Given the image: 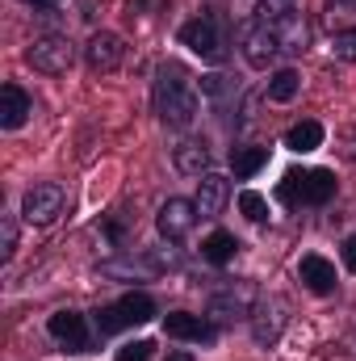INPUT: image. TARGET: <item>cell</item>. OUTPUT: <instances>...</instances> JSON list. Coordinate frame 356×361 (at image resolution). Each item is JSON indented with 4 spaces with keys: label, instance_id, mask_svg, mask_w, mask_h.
Returning <instances> with one entry per match:
<instances>
[{
    "label": "cell",
    "instance_id": "cell-26",
    "mask_svg": "<svg viewBox=\"0 0 356 361\" xmlns=\"http://www.w3.org/2000/svg\"><path fill=\"white\" fill-rule=\"evenodd\" d=\"M293 8H298V0H256V17L260 21H276V17H285Z\"/></svg>",
    "mask_w": 356,
    "mask_h": 361
},
{
    "label": "cell",
    "instance_id": "cell-18",
    "mask_svg": "<svg viewBox=\"0 0 356 361\" xmlns=\"http://www.w3.org/2000/svg\"><path fill=\"white\" fill-rule=\"evenodd\" d=\"M172 164H177V173H184V177H205V173H214L210 169L214 164V152H210L205 139H180L177 147H172Z\"/></svg>",
    "mask_w": 356,
    "mask_h": 361
},
{
    "label": "cell",
    "instance_id": "cell-11",
    "mask_svg": "<svg viewBox=\"0 0 356 361\" xmlns=\"http://www.w3.org/2000/svg\"><path fill=\"white\" fill-rule=\"evenodd\" d=\"M84 63H89V72H96V76L117 72L126 63V38L113 34V30H96L89 38V47H84Z\"/></svg>",
    "mask_w": 356,
    "mask_h": 361
},
{
    "label": "cell",
    "instance_id": "cell-25",
    "mask_svg": "<svg viewBox=\"0 0 356 361\" xmlns=\"http://www.w3.org/2000/svg\"><path fill=\"white\" fill-rule=\"evenodd\" d=\"M0 257L4 261L17 257V219L13 214H0Z\"/></svg>",
    "mask_w": 356,
    "mask_h": 361
},
{
    "label": "cell",
    "instance_id": "cell-13",
    "mask_svg": "<svg viewBox=\"0 0 356 361\" xmlns=\"http://www.w3.org/2000/svg\"><path fill=\"white\" fill-rule=\"evenodd\" d=\"M164 332L172 341H193V345H214L218 341V324L210 315H193V311H172L164 315Z\"/></svg>",
    "mask_w": 356,
    "mask_h": 361
},
{
    "label": "cell",
    "instance_id": "cell-32",
    "mask_svg": "<svg viewBox=\"0 0 356 361\" xmlns=\"http://www.w3.org/2000/svg\"><path fill=\"white\" fill-rule=\"evenodd\" d=\"M25 4H34V8H55L59 0H25Z\"/></svg>",
    "mask_w": 356,
    "mask_h": 361
},
{
    "label": "cell",
    "instance_id": "cell-2",
    "mask_svg": "<svg viewBox=\"0 0 356 361\" xmlns=\"http://www.w3.org/2000/svg\"><path fill=\"white\" fill-rule=\"evenodd\" d=\"M180 47H189L201 63L222 68L231 59V21L222 17V8H201L197 17H189L180 25Z\"/></svg>",
    "mask_w": 356,
    "mask_h": 361
},
{
    "label": "cell",
    "instance_id": "cell-20",
    "mask_svg": "<svg viewBox=\"0 0 356 361\" xmlns=\"http://www.w3.org/2000/svg\"><path fill=\"white\" fill-rule=\"evenodd\" d=\"M243 244L231 235V231H210L205 240H201V261H210V265H227V261H235V252H239Z\"/></svg>",
    "mask_w": 356,
    "mask_h": 361
},
{
    "label": "cell",
    "instance_id": "cell-16",
    "mask_svg": "<svg viewBox=\"0 0 356 361\" xmlns=\"http://www.w3.org/2000/svg\"><path fill=\"white\" fill-rule=\"evenodd\" d=\"M298 277H302V286L310 290V294H319V298H327V294H336V265L327 261V257H319V252H306L302 261H298Z\"/></svg>",
    "mask_w": 356,
    "mask_h": 361
},
{
    "label": "cell",
    "instance_id": "cell-1",
    "mask_svg": "<svg viewBox=\"0 0 356 361\" xmlns=\"http://www.w3.org/2000/svg\"><path fill=\"white\" fill-rule=\"evenodd\" d=\"M151 105H155V118L168 126V130H189L201 114V97L193 76L180 68V63H160L155 68V85H151Z\"/></svg>",
    "mask_w": 356,
    "mask_h": 361
},
{
    "label": "cell",
    "instance_id": "cell-6",
    "mask_svg": "<svg viewBox=\"0 0 356 361\" xmlns=\"http://www.w3.org/2000/svg\"><path fill=\"white\" fill-rule=\"evenodd\" d=\"M25 63L42 76H68L76 63V42L68 34H38L25 51Z\"/></svg>",
    "mask_w": 356,
    "mask_h": 361
},
{
    "label": "cell",
    "instance_id": "cell-4",
    "mask_svg": "<svg viewBox=\"0 0 356 361\" xmlns=\"http://www.w3.org/2000/svg\"><path fill=\"white\" fill-rule=\"evenodd\" d=\"M256 302H260V286L252 277H222L205 298V315L222 328V324H235V319H252Z\"/></svg>",
    "mask_w": 356,
    "mask_h": 361
},
{
    "label": "cell",
    "instance_id": "cell-28",
    "mask_svg": "<svg viewBox=\"0 0 356 361\" xmlns=\"http://www.w3.org/2000/svg\"><path fill=\"white\" fill-rule=\"evenodd\" d=\"M340 261H344V269L356 273V231L344 235V244H340Z\"/></svg>",
    "mask_w": 356,
    "mask_h": 361
},
{
    "label": "cell",
    "instance_id": "cell-8",
    "mask_svg": "<svg viewBox=\"0 0 356 361\" xmlns=\"http://www.w3.org/2000/svg\"><path fill=\"white\" fill-rule=\"evenodd\" d=\"M46 332H51V341L63 345L68 353H92V345H96V328L89 324V315H84V311H72V307L55 311V315L46 319Z\"/></svg>",
    "mask_w": 356,
    "mask_h": 361
},
{
    "label": "cell",
    "instance_id": "cell-5",
    "mask_svg": "<svg viewBox=\"0 0 356 361\" xmlns=\"http://www.w3.org/2000/svg\"><path fill=\"white\" fill-rule=\"evenodd\" d=\"M336 189H340V180L331 169H289L276 185V197L298 210V206H327L336 197Z\"/></svg>",
    "mask_w": 356,
    "mask_h": 361
},
{
    "label": "cell",
    "instance_id": "cell-22",
    "mask_svg": "<svg viewBox=\"0 0 356 361\" xmlns=\"http://www.w3.org/2000/svg\"><path fill=\"white\" fill-rule=\"evenodd\" d=\"M298 89H302V76H298L293 68H276V72L268 76V85H265V97L276 101V105H285V101L298 97Z\"/></svg>",
    "mask_w": 356,
    "mask_h": 361
},
{
    "label": "cell",
    "instance_id": "cell-3",
    "mask_svg": "<svg viewBox=\"0 0 356 361\" xmlns=\"http://www.w3.org/2000/svg\"><path fill=\"white\" fill-rule=\"evenodd\" d=\"M155 315H160L155 298H151L147 290H130V294H122V298L96 307V311H92V328H96V336H117V332H126V328L151 324Z\"/></svg>",
    "mask_w": 356,
    "mask_h": 361
},
{
    "label": "cell",
    "instance_id": "cell-14",
    "mask_svg": "<svg viewBox=\"0 0 356 361\" xmlns=\"http://www.w3.org/2000/svg\"><path fill=\"white\" fill-rule=\"evenodd\" d=\"M268 25H272V38L281 47V55H302L310 47V21L298 8L285 13V17H276V21H268Z\"/></svg>",
    "mask_w": 356,
    "mask_h": 361
},
{
    "label": "cell",
    "instance_id": "cell-9",
    "mask_svg": "<svg viewBox=\"0 0 356 361\" xmlns=\"http://www.w3.org/2000/svg\"><path fill=\"white\" fill-rule=\"evenodd\" d=\"M248 324H252V341L260 349H272L285 336V328H289V302L281 294H260V302H256Z\"/></svg>",
    "mask_w": 356,
    "mask_h": 361
},
{
    "label": "cell",
    "instance_id": "cell-27",
    "mask_svg": "<svg viewBox=\"0 0 356 361\" xmlns=\"http://www.w3.org/2000/svg\"><path fill=\"white\" fill-rule=\"evenodd\" d=\"M331 55L344 59V63H356V30H344L331 38Z\"/></svg>",
    "mask_w": 356,
    "mask_h": 361
},
{
    "label": "cell",
    "instance_id": "cell-30",
    "mask_svg": "<svg viewBox=\"0 0 356 361\" xmlns=\"http://www.w3.org/2000/svg\"><path fill=\"white\" fill-rule=\"evenodd\" d=\"M344 156L356 164V126H352V130H344Z\"/></svg>",
    "mask_w": 356,
    "mask_h": 361
},
{
    "label": "cell",
    "instance_id": "cell-12",
    "mask_svg": "<svg viewBox=\"0 0 356 361\" xmlns=\"http://www.w3.org/2000/svg\"><path fill=\"white\" fill-rule=\"evenodd\" d=\"M197 219H201V214H197V206H193L189 197H168V202L160 206V214H155V231H160L168 244H180V240L193 231Z\"/></svg>",
    "mask_w": 356,
    "mask_h": 361
},
{
    "label": "cell",
    "instance_id": "cell-17",
    "mask_svg": "<svg viewBox=\"0 0 356 361\" xmlns=\"http://www.w3.org/2000/svg\"><path fill=\"white\" fill-rule=\"evenodd\" d=\"M34 114V97L21 89V85H4L0 89V130H21Z\"/></svg>",
    "mask_w": 356,
    "mask_h": 361
},
{
    "label": "cell",
    "instance_id": "cell-23",
    "mask_svg": "<svg viewBox=\"0 0 356 361\" xmlns=\"http://www.w3.org/2000/svg\"><path fill=\"white\" fill-rule=\"evenodd\" d=\"M239 210H243V219H248V223H265V219H268L265 193H256V189H243V193H239Z\"/></svg>",
    "mask_w": 356,
    "mask_h": 361
},
{
    "label": "cell",
    "instance_id": "cell-7",
    "mask_svg": "<svg viewBox=\"0 0 356 361\" xmlns=\"http://www.w3.org/2000/svg\"><path fill=\"white\" fill-rule=\"evenodd\" d=\"M63 210H68V189L59 180H34L21 193V219L30 227H51Z\"/></svg>",
    "mask_w": 356,
    "mask_h": 361
},
{
    "label": "cell",
    "instance_id": "cell-10",
    "mask_svg": "<svg viewBox=\"0 0 356 361\" xmlns=\"http://www.w3.org/2000/svg\"><path fill=\"white\" fill-rule=\"evenodd\" d=\"M239 42H243V59H248V68H256V72H268L272 59L281 55V47H276V38H272V25L260 21V17H252V21L239 25Z\"/></svg>",
    "mask_w": 356,
    "mask_h": 361
},
{
    "label": "cell",
    "instance_id": "cell-24",
    "mask_svg": "<svg viewBox=\"0 0 356 361\" xmlns=\"http://www.w3.org/2000/svg\"><path fill=\"white\" fill-rule=\"evenodd\" d=\"M151 353H155V341H126L117 353H113V361H151Z\"/></svg>",
    "mask_w": 356,
    "mask_h": 361
},
{
    "label": "cell",
    "instance_id": "cell-15",
    "mask_svg": "<svg viewBox=\"0 0 356 361\" xmlns=\"http://www.w3.org/2000/svg\"><path fill=\"white\" fill-rule=\"evenodd\" d=\"M227 202H231V180L222 177V173H205V177H197V197H193V206H197L201 219H218Z\"/></svg>",
    "mask_w": 356,
    "mask_h": 361
},
{
    "label": "cell",
    "instance_id": "cell-21",
    "mask_svg": "<svg viewBox=\"0 0 356 361\" xmlns=\"http://www.w3.org/2000/svg\"><path fill=\"white\" fill-rule=\"evenodd\" d=\"M268 164V147H231V173L235 180H252Z\"/></svg>",
    "mask_w": 356,
    "mask_h": 361
},
{
    "label": "cell",
    "instance_id": "cell-29",
    "mask_svg": "<svg viewBox=\"0 0 356 361\" xmlns=\"http://www.w3.org/2000/svg\"><path fill=\"white\" fill-rule=\"evenodd\" d=\"M201 92H210V97H227L231 92V85H227V76H201Z\"/></svg>",
    "mask_w": 356,
    "mask_h": 361
},
{
    "label": "cell",
    "instance_id": "cell-31",
    "mask_svg": "<svg viewBox=\"0 0 356 361\" xmlns=\"http://www.w3.org/2000/svg\"><path fill=\"white\" fill-rule=\"evenodd\" d=\"M164 361H197V357H193L189 349H172V353H168V357H164Z\"/></svg>",
    "mask_w": 356,
    "mask_h": 361
},
{
    "label": "cell",
    "instance_id": "cell-19",
    "mask_svg": "<svg viewBox=\"0 0 356 361\" xmlns=\"http://www.w3.org/2000/svg\"><path fill=\"white\" fill-rule=\"evenodd\" d=\"M323 139H327V126L319 122V118H302V122H293L289 130H285V147L289 152H298V156H306V152H319L323 147Z\"/></svg>",
    "mask_w": 356,
    "mask_h": 361
}]
</instances>
